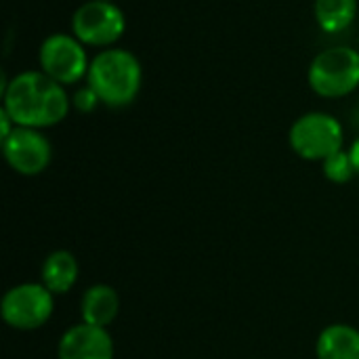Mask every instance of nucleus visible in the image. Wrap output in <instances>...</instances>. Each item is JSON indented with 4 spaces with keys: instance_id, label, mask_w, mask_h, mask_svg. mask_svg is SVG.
I'll return each mask as SVG.
<instances>
[{
    "instance_id": "f257e3e1",
    "label": "nucleus",
    "mask_w": 359,
    "mask_h": 359,
    "mask_svg": "<svg viewBox=\"0 0 359 359\" xmlns=\"http://www.w3.org/2000/svg\"><path fill=\"white\" fill-rule=\"evenodd\" d=\"M0 95L2 109L17 126L42 130L63 122L72 109L67 88L42 69H27L13 76Z\"/></svg>"
},
{
    "instance_id": "f03ea898",
    "label": "nucleus",
    "mask_w": 359,
    "mask_h": 359,
    "mask_svg": "<svg viewBox=\"0 0 359 359\" xmlns=\"http://www.w3.org/2000/svg\"><path fill=\"white\" fill-rule=\"evenodd\" d=\"M86 84L97 93L103 105L114 109L128 107L141 93V61L126 48H103L90 59Z\"/></svg>"
},
{
    "instance_id": "7ed1b4c3",
    "label": "nucleus",
    "mask_w": 359,
    "mask_h": 359,
    "mask_svg": "<svg viewBox=\"0 0 359 359\" xmlns=\"http://www.w3.org/2000/svg\"><path fill=\"white\" fill-rule=\"evenodd\" d=\"M311 90L324 99H343L359 88V50L330 46L313 57L307 72Z\"/></svg>"
},
{
    "instance_id": "20e7f679",
    "label": "nucleus",
    "mask_w": 359,
    "mask_h": 359,
    "mask_svg": "<svg viewBox=\"0 0 359 359\" xmlns=\"http://www.w3.org/2000/svg\"><path fill=\"white\" fill-rule=\"evenodd\" d=\"M288 141L294 154L303 160L324 162L326 158L343 149L345 133L334 116L326 111H309L292 124Z\"/></svg>"
},
{
    "instance_id": "39448f33",
    "label": "nucleus",
    "mask_w": 359,
    "mask_h": 359,
    "mask_svg": "<svg viewBox=\"0 0 359 359\" xmlns=\"http://www.w3.org/2000/svg\"><path fill=\"white\" fill-rule=\"evenodd\" d=\"M126 32L124 11L116 2L86 0L72 15V34L84 46L111 48Z\"/></svg>"
},
{
    "instance_id": "423d86ee",
    "label": "nucleus",
    "mask_w": 359,
    "mask_h": 359,
    "mask_svg": "<svg viewBox=\"0 0 359 359\" xmlns=\"http://www.w3.org/2000/svg\"><path fill=\"white\" fill-rule=\"evenodd\" d=\"M38 63L48 78L57 80L65 88L86 80L90 67L84 44L74 34L65 32L50 34L42 40L38 48Z\"/></svg>"
},
{
    "instance_id": "0eeeda50",
    "label": "nucleus",
    "mask_w": 359,
    "mask_h": 359,
    "mask_svg": "<svg viewBox=\"0 0 359 359\" xmlns=\"http://www.w3.org/2000/svg\"><path fill=\"white\" fill-rule=\"evenodd\" d=\"M53 292L44 284H21L2 299V318L17 330H36L53 316Z\"/></svg>"
},
{
    "instance_id": "6e6552de",
    "label": "nucleus",
    "mask_w": 359,
    "mask_h": 359,
    "mask_svg": "<svg viewBox=\"0 0 359 359\" xmlns=\"http://www.w3.org/2000/svg\"><path fill=\"white\" fill-rule=\"evenodd\" d=\"M2 154L15 172L34 177L46 170V166L50 164L53 147L42 130L15 126V130L6 139H2Z\"/></svg>"
},
{
    "instance_id": "1a4fd4ad",
    "label": "nucleus",
    "mask_w": 359,
    "mask_h": 359,
    "mask_svg": "<svg viewBox=\"0 0 359 359\" xmlns=\"http://www.w3.org/2000/svg\"><path fill=\"white\" fill-rule=\"evenodd\" d=\"M59 359H114V343L105 328L78 324L61 337Z\"/></svg>"
},
{
    "instance_id": "9d476101",
    "label": "nucleus",
    "mask_w": 359,
    "mask_h": 359,
    "mask_svg": "<svg viewBox=\"0 0 359 359\" xmlns=\"http://www.w3.org/2000/svg\"><path fill=\"white\" fill-rule=\"evenodd\" d=\"M118 311H120V299L111 286L97 284V286L86 290V294L82 299L84 324L105 328L118 318Z\"/></svg>"
},
{
    "instance_id": "9b49d317",
    "label": "nucleus",
    "mask_w": 359,
    "mask_h": 359,
    "mask_svg": "<svg viewBox=\"0 0 359 359\" xmlns=\"http://www.w3.org/2000/svg\"><path fill=\"white\" fill-rule=\"evenodd\" d=\"M318 359H359V330L347 324L328 326L318 339Z\"/></svg>"
},
{
    "instance_id": "f8f14e48",
    "label": "nucleus",
    "mask_w": 359,
    "mask_h": 359,
    "mask_svg": "<svg viewBox=\"0 0 359 359\" xmlns=\"http://www.w3.org/2000/svg\"><path fill=\"white\" fill-rule=\"evenodd\" d=\"M78 280V263L72 252L57 250L46 257L42 265V284L53 294H65Z\"/></svg>"
},
{
    "instance_id": "ddd939ff",
    "label": "nucleus",
    "mask_w": 359,
    "mask_h": 359,
    "mask_svg": "<svg viewBox=\"0 0 359 359\" xmlns=\"http://www.w3.org/2000/svg\"><path fill=\"white\" fill-rule=\"evenodd\" d=\"M313 15L326 34L345 32L358 17V0H316Z\"/></svg>"
},
{
    "instance_id": "4468645a",
    "label": "nucleus",
    "mask_w": 359,
    "mask_h": 359,
    "mask_svg": "<svg viewBox=\"0 0 359 359\" xmlns=\"http://www.w3.org/2000/svg\"><path fill=\"white\" fill-rule=\"evenodd\" d=\"M322 164H324L326 179H330L332 183H347L355 172L349 151H343V149L332 154L330 158H326Z\"/></svg>"
},
{
    "instance_id": "2eb2a0df",
    "label": "nucleus",
    "mask_w": 359,
    "mask_h": 359,
    "mask_svg": "<svg viewBox=\"0 0 359 359\" xmlns=\"http://www.w3.org/2000/svg\"><path fill=\"white\" fill-rule=\"evenodd\" d=\"M99 103H101V101H99L97 93H95L88 84L82 86V88H78L76 95L72 97V105H74L78 111H82V114H90Z\"/></svg>"
},
{
    "instance_id": "dca6fc26",
    "label": "nucleus",
    "mask_w": 359,
    "mask_h": 359,
    "mask_svg": "<svg viewBox=\"0 0 359 359\" xmlns=\"http://www.w3.org/2000/svg\"><path fill=\"white\" fill-rule=\"evenodd\" d=\"M349 156H351V162H353L355 172H359V137L353 141V145H351V149H349Z\"/></svg>"
},
{
    "instance_id": "f3484780",
    "label": "nucleus",
    "mask_w": 359,
    "mask_h": 359,
    "mask_svg": "<svg viewBox=\"0 0 359 359\" xmlns=\"http://www.w3.org/2000/svg\"><path fill=\"white\" fill-rule=\"evenodd\" d=\"M107 2H114V0H107Z\"/></svg>"
}]
</instances>
